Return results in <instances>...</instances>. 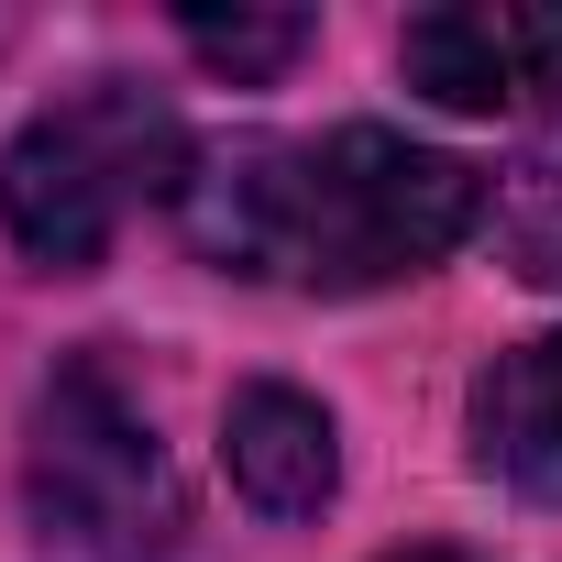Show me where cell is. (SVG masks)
<instances>
[{
  "mask_svg": "<svg viewBox=\"0 0 562 562\" xmlns=\"http://www.w3.org/2000/svg\"><path fill=\"white\" fill-rule=\"evenodd\" d=\"M485 177L463 155H430L408 133L342 122V133H288V144H232L188 177L177 221L221 276L254 288H310V299H364L397 276H430L474 221Z\"/></svg>",
  "mask_w": 562,
  "mask_h": 562,
  "instance_id": "obj_1",
  "label": "cell"
},
{
  "mask_svg": "<svg viewBox=\"0 0 562 562\" xmlns=\"http://www.w3.org/2000/svg\"><path fill=\"white\" fill-rule=\"evenodd\" d=\"M188 177H199L188 166V122L155 89H133V78H89V89L45 100L12 133V155H0V221H12V243L34 265L78 276V265L111 254V232L133 210L188 199Z\"/></svg>",
  "mask_w": 562,
  "mask_h": 562,
  "instance_id": "obj_2",
  "label": "cell"
},
{
  "mask_svg": "<svg viewBox=\"0 0 562 562\" xmlns=\"http://www.w3.org/2000/svg\"><path fill=\"white\" fill-rule=\"evenodd\" d=\"M23 485H34L45 540L78 562H166L188 540V485L155 441V408L122 375V353H100V342L45 375Z\"/></svg>",
  "mask_w": 562,
  "mask_h": 562,
  "instance_id": "obj_3",
  "label": "cell"
},
{
  "mask_svg": "<svg viewBox=\"0 0 562 562\" xmlns=\"http://www.w3.org/2000/svg\"><path fill=\"white\" fill-rule=\"evenodd\" d=\"M397 67L419 100L441 111H507L529 89L562 78V12H529V0H463V12H419L397 34Z\"/></svg>",
  "mask_w": 562,
  "mask_h": 562,
  "instance_id": "obj_4",
  "label": "cell"
},
{
  "mask_svg": "<svg viewBox=\"0 0 562 562\" xmlns=\"http://www.w3.org/2000/svg\"><path fill=\"white\" fill-rule=\"evenodd\" d=\"M221 463H232L243 507H265V518H321L342 485V441H331L321 397H299V386H243L221 419Z\"/></svg>",
  "mask_w": 562,
  "mask_h": 562,
  "instance_id": "obj_5",
  "label": "cell"
},
{
  "mask_svg": "<svg viewBox=\"0 0 562 562\" xmlns=\"http://www.w3.org/2000/svg\"><path fill=\"white\" fill-rule=\"evenodd\" d=\"M474 463L540 507H562V331L518 342L474 375Z\"/></svg>",
  "mask_w": 562,
  "mask_h": 562,
  "instance_id": "obj_6",
  "label": "cell"
},
{
  "mask_svg": "<svg viewBox=\"0 0 562 562\" xmlns=\"http://www.w3.org/2000/svg\"><path fill=\"white\" fill-rule=\"evenodd\" d=\"M496 243H507V265L529 276V288H562V122L507 166V188H496Z\"/></svg>",
  "mask_w": 562,
  "mask_h": 562,
  "instance_id": "obj_7",
  "label": "cell"
},
{
  "mask_svg": "<svg viewBox=\"0 0 562 562\" xmlns=\"http://www.w3.org/2000/svg\"><path fill=\"white\" fill-rule=\"evenodd\" d=\"M177 34L221 67V78H276V67H299L310 56V12H177Z\"/></svg>",
  "mask_w": 562,
  "mask_h": 562,
  "instance_id": "obj_8",
  "label": "cell"
},
{
  "mask_svg": "<svg viewBox=\"0 0 562 562\" xmlns=\"http://www.w3.org/2000/svg\"><path fill=\"white\" fill-rule=\"evenodd\" d=\"M386 562H474V551H441V540H419V551H386Z\"/></svg>",
  "mask_w": 562,
  "mask_h": 562,
  "instance_id": "obj_9",
  "label": "cell"
}]
</instances>
